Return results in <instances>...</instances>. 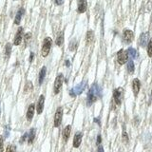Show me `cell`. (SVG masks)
<instances>
[{"label": "cell", "mask_w": 152, "mask_h": 152, "mask_svg": "<svg viewBox=\"0 0 152 152\" xmlns=\"http://www.w3.org/2000/svg\"><path fill=\"white\" fill-rule=\"evenodd\" d=\"M150 96H151V99H152V89H151V94H150Z\"/></svg>", "instance_id": "cell-39"}, {"label": "cell", "mask_w": 152, "mask_h": 152, "mask_svg": "<svg viewBox=\"0 0 152 152\" xmlns=\"http://www.w3.org/2000/svg\"><path fill=\"white\" fill-rule=\"evenodd\" d=\"M124 97V88H118L113 91V100L117 106H120L122 104V100Z\"/></svg>", "instance_id": "cell-5"}, {"label": "cell", "mask_w": 152, "mask_h": 152, "mask_svg": "<svg viewBox=\"0 0 152 152\" xmlns=\"http://www.w3.org/2000/svg\"><path fill=\"white\" fill-rule=\"evenodd\" d=\"M0 115H1V109H0Z\"/></svg>", "instance_id": "cell-40"}, {"label": "cell", "mask_w": 152, "mask_h": 152, "mask_svg": "<svg viewBox=\"0 0 152 152\" xmlns=\"http://www.w3.org/2000/svg\"><path fill=\"white\" fill-rule=\"evenodd\" d=\"M87 8H88L87 0H78V3H77V12H78V13L86 12Z\"/></svg>", "instance_id": "cell-9"}, {"label": "cell", "mask_w": 152, "mask_h": 152, "mask_svg": "<svg viewBox=\"0 0 152 152\" xmlns=\"http://www.w3.org/2000/svg\"><path fill=\"white\" fill-rule=\"evenodd\" d=\"M102 97V88L98 84H93L88 93L87 105L91 106L93 103H95L99 98Z\"/></svg>", "instance_id": "cell-1"}, {"label": "cell", "mask_w": 152, "mask_h": 152, "mask_svg": "<svg viewBox=\"0 0 152 152\" xmlns=\"http://www.w3.org/2000/svg\"><path fill=\"white\" fill-rule=\"evenodd\" d=\"M11 53H12V44L11 43H7V45L5 46V56H6V58L10 57Z\"/></svg>", "instance_id": "cell-24"}, {"label": "cell", "mask_w": 152, "mask_h": 152, "mask_svg": "<svg viewBox=\"0 0 152 152\" xmlns=\"http://www.w3.org/2000/svg\"><path fill=\"white\" fill-rule=\"evenodd\" d=\"M101 142H102V136L98 135L97 136V144H101Z\"/></svg>", "instance_id": "cell-34"}, {"label": "cell", "mask_w": 152, "mask_h": 152, "mask_svg": "<svg viewBox=\"0 0 152 152\" xmlns=\"http://www.w3.org/2000/svg\"><path fill=\"white\" fill-rule=\"evenodd\" d=\"M147 54L149 57H152V38L147 43Z\"/></svg>", "instance_id": "cell-25"}, {"label": "cell", "mask_w": 152, "mask_h": 152, "mask_svg": "<svg viewBox=\"0 0 152 152\" xmlns=\"http://www.w3.org/2000/svg\"><path fill=\"white\" fill-rule=\"evenodd\" d=\"M133 38H134V33L131 30L126 29L123 32V39L125 41V43L130 44L133 41Z\"/></svg>", "instance_id": "cell-8"}, {"label": "cell", "mask_w": 152, "mask_h": 152, "mask_svg": "<svg viewBox=\"0 0 152 152\" xmlns=\"http://www.w3.org/2000/svg\"><path fill=\"white\" fill-rule=\"evenodd\" d=\"M126 51L127 54H129V57H130V59H135V58L138 57V53L134 48H129Z\"/></svg>", "instance_id": "cell-19"}, {"label": "cell", "mask_w": 152, "mask_h": 152, "mask_svg": "<svg viewBox=\"0 0 152 152\" xmlns=\"http://www.w3.org/2000/svg\"><path fill=\"white\" fill-rule=\"evenodd\" d=\"M147 41H148V32H144L141 34L140 39H139V43L141 47H146L147 45Z\"/></svg>", "instance_id": "cell-16"}, {"label": "cell", "mask_w": 152, "mask_h": 152, "mask_svg": "<svg viewBox=\"0 0 152 152\" xmlns=\"http://www.w3.org/2000/svg\"><path fill=\"white\" fill-rule=\"evenodd\" d=\"M76 47H77V42H76L75 40L71 41L70 44V50L71 51H73V50H75Z\"/></svg>", "instance_id": "cell-28"}, {"label": "cell", "mask_w": 152, "mask_h": 152, "mask_svg": "<svg viewBox=\"0 0 152 152\" xmlns=\"http://www.w3.org/2000/svg\"><path fill=\"white\" fill-rule=\"evenodd\" d=\"M4 149V139H3V136L0 135V152H3Z\"/></svg>", "instance_id": "cell-31"}, {"label": "cell", "mask_w": 152, "mask_h": 152, "mask_svg": "<svg viewBox=\"0 0 152 152\" xmlns=\"http://www.w3.org/2000/svg\"><path fill=\"white\" fill-rule=\"evenodd\" d=\"M129 135H127V133H126V130H124V132H123V142L124 143H126L127 144L129 143Z\"/></svg>", "instance_id": "cell-29"}, {"label": "cell", "mask_w": 152, "mask_h": 152, "mask_svg": "<svg viewBox=\"0 0 152 152\" xmlns=\"http://www.w3.org/2000/svg\"><path fill=\"white\" fill-rule=\"evenodd\" d=\"M28 139V133H25L24 134V135L22 136V138H21V140H20V143H24V142H25L26 140Z\"/></svg>", "instance_id": "cell-32"}, {"label": "cell", "mask_w": 152, "mask_h": 152, "mask_svg": "<svg viewBox=\"0 0 152 152\" xmlns=\"http://www.w3.org/2000/svg\"><path fill=\"white\" fill-rule=\"evenodd\" d=\"M82 133L81 132H76L75 135L73 137V147L75 148H78L80 146V144L82 143Z\"/></svg>", "instance_id": "cell-13"}, {"label": "cell", "mask_w": 152, "mask_h": 152, "mask_svg": "<svg viewBox=\"0 0 152 152\" xmlns=\"http://www.w3.org/2000/svg\"><path fill=\"white\" fill-rule=\"evenodd\" d=\"M62 119H63V108L59 106L54 115V126L55 127L60 126L61 123H62Z\"/></svg>", "instance_id": "cell-7"}, {"label": "cell", "mask_w": 152, "mask_h": 152, "mask_svg": "<svg viewBox=\"0 0 152 152\" xmlns=\"http://www.w3.org/2000/svg\"><path fill=\"white\" fill-rule=\"evenodd\" d=\"M24 13H25V10L23 8H20L18 10V12H17L16 15H15V25H19L20 22H21V19L24 15Z\"/></svg>", "instance_id": "cell-15"}, {"label": "cell", "mask_w": 152, "mask_h": 152, "mask_svg": "<svg viewBox=\"0 0 152 152\" xmlns=\"http://www.w3.org/2000/svg\"><path fill=\"white\" fill-rule=\"evenodd\" d=\"M66 66H67V67H68V66H70V61H68V60L66 61Z\"/></svg>", "instance_id": "cell-38"}, {"label": "cell", "mask_w": 152, "mask_h": 152, "mask_svg": "<svg viewBox=\"0 0 152 152\" xmlns=\"http://www.w3.org/2000/svg\"><path fill=\"white\" fill-rule=\"evenodd\" d=\"M86 87H87V82H82L77 86H75L74 88H72L70 91V95L71 97H76V96L80 95L81 93L85 91Z\"/></svg>", "instance_id": "cell-3"}, {"label": "cell", "mask_w": 152, "mask_h": 152, "mask_svg": "<svg viewBox=\"0 0 152 152\" xmlns=\"http://www.w3.org/2000/svg\"><path fill=\"white\" fill-rule=\"evenodd\" d=\"M134 70H135V66H134L132 59H130L127 62V71H129L130 74H132Z\"/></svg>", "instance_id": "cell-23"}, {"label": "cell", "mask_w": 152, "mask_h": 152, "mask_svg": "<svg viewBox=\"0 0 152 152\" xmlns=\"http://www.w3.org/2000/svg\"><path fill=\"white\" fill-rule=\"evenodd\" d=\"M44 104H45V96L44 95H40L39 99H38V103L36 106V110L38 114H41L43 112L44 109Z\"/></svg>", "instance_id": "cell-12"}, {"label": "cell", "mask_w": 152, "mask_h": 152, "mask_svg": "<svg viewBox=\"0 0 152 152\" xmlns=\"http://www.w3.org/2000/svg\"><path fill=\"white\" fill-rule=\"evenodd\" d=\"M15 1H16V0H15Z\"/></svg>", "instance_id": "cell-41"}, {"label": "cell", "mask_w": 152, "mask_h": 152, "mask_svg": "<svg viewBox=\"0 0 152 152\" xmlns=\"http://www.w3.org/2000/svg\"><path fill=\"white\" fill-rule=\"evenodd\" d=\"M98 152H105L104 151V147L101 146V144H98Z\"/></svg>", "instance_id": "cell-36"}, {"label": "cell", "mask_w": 152, "mask_h": 152, "mask_svg": "<svg viewBox=\"0 0 152 152\" xmlns=\"http://www.w3.org/2000/svg\"><path fill=\"white\" fill-rule=\"evenodd\" d=\"M94 122H95L96 124H98L99 126L101 125V123H100V119H99V118H95V119H94Z\"/></svg>", "instance_id": "cell-37"}, {"label": "cell", "mask_w": 152, "mask_h": 152, "mask_svg": "<svg viewBox=\"0 0 152 152\" xmlns=\"http://www.w3.org/2000/svg\"><path fill=\"white\" fill-rule=\"evenodd\" d=\"M32 88H33V86L32 84V82H28L26 84V86H25V88H24V91H25V92H30V91H32Z\"/></svg>", "instance_id": "cell-26"}, {"label": "cell", "mask_w": 152, "mask_h": 152, "mask_svg": "<svg viewBox=\"0 0 152 152\" xmlns=\"http://www.w3.org/2000/svg\"><path fill=\"white\" fill-rule=\"evenodd\" d=\"M94 39V32H92L91 30H89L88 32H87V38H86V43L87 45H89L91 44V42Z\"/></svg>", "instance_id": "cell-20"}, {"label": "cell", "mask_w": 152, "mask_h": 152, "mask_svg": "<svg viewBox=\"0 0 152 152\" xmlns=\"http://www.w3.org/2000/svg\"><path fill=\"white\" fill-rule=\"evenodd\" d=\"M117 61L120 65H124L126 64L127 61H129V54H127L126 50H120L118 53H117Z\"/></svg>", "instance_id": "cell-6"}, {"label": "cell", "mask_w": 152, "mask_h": 152, "mask_svg": "<svg viewBox=\"0 0 152 152\" xmlns=\"http://www.w3.org/2000/svg\"><path fill=\"white\" fill-rule=\"evenodd\" d=\"M23 28L20 27L18 30H17V32L15 36V40H13V44L15 45V46H18V45L21 44V41L23 39Z\"/></svg>", "instance_id": "cell-10"}, {"label": "cell", "mask_w": 152, "mask_h": 152, "mask_svg": "<svg viewBox=\"0 0 152 152\" xmlns=\"http://www.w3.org/2000/svg\"><path fill=\"white\" fill-rule=\"evenodd\" d=\"M54 2L57 6H60L64 3V0H54Z\"/></svg>", "instance_id": "cell-33"}, {"label": "cell", "mask_w": 152, "mask_h": 152, "mask_svg": "<svg viewBox=\"0 0 152 152\" xmlns=\"http://www.w3.org/2000/svg\"><path fill=\"white\" fill-rule=\"evenodd\" d=\"M30 38H32V33L30 32H28L25 34V37H24V39H25V45L28 44V42L30 40Z\"/></svg>", "instance_id": "cell-30"}, {"label": "cell", "mask_w": 152, "mask_h": 152, "mask_svg": "<svg viewBox=\"0 0 152 152\" xmlns=\"http://www.w3.org/2000/svg\"><path fill=\"white\" fill-rule=\"evenodd\" d=\"M63 83H64V75L62 73H59L57 75V77L55 78L54 87H53L54 94H58V93L60 92L62 87H63Z\"/></svg>", "instance_id": "cell-4"}, {"label": "cell", "mask_w": 152, "mask_h": 152, "mask_svg": "<svg viewBox=\"0 0 152 152\" xmlns=\"http://www.w3.org/2000/svg\"><path fill=\"white\" fill-rule=\"evenodd\" d=\"M46 73H47V68L43 67L41 68L40 73H39V85H42V83L45 79V76H46Z\"/></svg>", "instance_id": "cell-22"}, {"label": "cell", "mask_w": 152, "mask_h": 152, "mask_svg": "<svg viewBox=\"0 0 152 152\" xmlns=\"http://www.w3.org/2000/svg\"><path fill=\"white\" fill-rule=\"evenodd\" d=\"M70 132H71V126L68 125L65 127V129L63 131V138L65 142H67L68 140V138L70 136Z\"/></svg>", "instance_id": "cell-17"}, {"label": "cell", "mask_w": 152, "mask_h": 152, "mask_svg": "<svg viewBox=\"0 0 152 152\" xmlns=\"http://www.w3.org/2000/svg\"><path fill=\"white\" fill-rule=\"evenodd\" d=\"M140 88H141V82L138 78L133 79L132 81V91L134 93V96H137L138 93L140 91Z\"/></svg>", "instance_id": "cell-11"}, {"label": "cell", "mask_w": 152, "mask_h": 152, "mask_svg": "<svg viewBox=\"0 0 152 152\" xmlns=\"http://www.w3.org/2000/svg\"><path fill=\"white\" fill-rule=\"evenodd\" d=\"M34 110H35V106L32 104V105H30L29 108H28V111H27V114H26V117H27V120L29 121H32V118H33V115H34Z\"/></svg>", "instance_id": "cell-14"}, {"label": "cell", "mask_w": 152, "mask_h": 152, "mask_svg": "<svg viewBox=\"0 0 152 152\" xmlns=\"http://www.w3.org/2000/svg\"><path fill=\"white\" fill-rule=\"evenodd\" d=\"M33 59H34V53H30V63L33 61Z\"/></svg>", "instance_id": "cell-35"}, {"label": "cell", "mask_w": 152, "mask_h": 152, "mask_svg": "<svg viewBox=\"0 0 152 152\" xmlns=\"http://www.w3.org/2000/svg\"><path fill=\"white\" fill-rule=\"evenodd\" d=\"M6 152H16V146H12V144H10V146H7Z\"/></svg>", "instance_id": "cell-27"}, {"label": "cell", "mask_w": 152, "mask_h": 152, "mask_svg": "<svg viewBox=\"0 0 152 152\" xmlns=\"http://www.w3.org/2000/svg\"><path fill=\"white\" fill-rule=\"evenodd\" d=\"M34 138H35V129H30V132L28 133V143L30 144H32L34 141Z\"/></svg>", "instance_id": "cell-18"}, {"label": "cell", "mask_w": 152, "mask_h": 152, "mask_svg": "<svg viewBox=\"0 0 152 152\" xmlns=\"http://www.w3.org/2000/svg\"><path fill=\"white\" fill-rule=\"evenodd\" d=\"M63 42H64V33L63 32H61L58 33L56 40H55V44H56L58 47H61L62 45H63Z\"/></svg>", "instance_id": "cell-21"}, {"label": "cell", "mask_w": 152, "mask_h": 152, "mask_svg": "<svg viewBox=\"0 0 152 152\" xmlns=\"http://www.w3.org/2000/svg\"><path fill=\"white\" fill-rule=\"evenodd\" d=\"M51 45H53V40L50 37H46L43 41V46L42 50H41V54L43 57H47L49 55L50 49H51Z\"/></svg>", "instance_id": "cell-2"}]
</instances>
